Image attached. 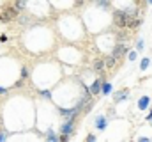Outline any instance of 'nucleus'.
Returning a JSON list of instances; mask_svg holds the SVG:
<instances>
[{"label":"nucleus","instance_id":"obj_22","mask_svg":"<svg viewBox=\"0 0 152 142\" xmlns=\"http://www.w3.org/2000/svg\"><path fill=\"white\" fill-rule=\"evenodd\" d=\"M5 41H7V36L2 34V36H0V43H5Z\"/></svg>","mask_w":152,"mask_h":142},{"label":"nucleus","instance_id":"obj_16","mask_svg":"<svg viewBox=\"0 0 152 142\" xmlns=\"http://www.w3.org/2000/svg\"><path fill=\"white\" fill-rule=\"evenodd\" d=\"M46 142H60V141H58V135L53 133V135H48L46 137Z\"/></svg>","mask_w":152,"mask_h":142},{"label":"nucleus","instance_id":"obj_19","mask_svg":"<svg viewBox=\"0 0 152 142\" xmlns=\"http://www.w3.org/2000/svg\"><path fill=\"white\" fill-rule=\"evenodd\" d=\"M28 68H21V78H25V76H28Z\"/></svg>","mask_w":152,"mask_h":142},{"label":"nucleus","instance_id":"obj_1","mask_svg":"<svg viewBox=\"0 0 152 142\" xmlns=\"http://www.w3.org/2000/svg\"><path fill=\"white\" fill-rule=\"evenodd\" d=\"M113 23L118 29H126L129 23V14L126 11H115L113 13Z\"/></svg>","mask_w":152,"mask_h":142},{"label":"nucleus","instance_id":"obj_12","mask_svg":"<svg viewBox=\"0 0 152 142\" xmlns=\"http://www.w3.org/2000/svg\"><path fill=\"white\" fill-rule=\"evenodd\" d=\"M149 66H151V59H149V57H143V59H142V62H140V70L145 71Z\"/></svg>","mask_w":152,"mask_h":142},{"label":"nucleus","instance_id":"obj_10","mask_svg":"<svg viewBox=\"0 0 152 142\" xmlns=\"http://www.w3.org/2000/svg\"><path fill=\"white\" fill-rule=\"evenodd\" d=\"M149 105H151V98H149V96H142V98L138 100V108H140V110H147Z\"/></svg>","mask_w":152,"mask_h":142},{"label":"nucleus","instance_id":"obj_20","mask_svg":"<svg viewBox=\"0 0 152 142\" xmlns=\"http://www.w3.org/2000/svg\"><path fill=\"white\" fill-rule=\"evenodd\" d=\"M58 141L60 142H69V135H58Z\"/></svg>","mask_w":152,"mask_h":142},{"label":"nucleus","instance_id":"obj_11","mask_svg":"<svg viewBox=\"0 0 152 142\" xmlns=\"http://www.w3.org/2000/svg\"><path fill=\"white\" fill-rule=\"evenodd\" d=\"M112 91H113L112 84H110V82H104V84H103V89H101V94L108 96V94H112Z\"/></svg>","mask_w":152,"mask_h":142},{"label":"nucleus","instance_id":"obj_8","mask_svg":"<svg viewBox=\"0 0 152 142\" xmlns=\"http://www.w3.org/2000/svg\"><path fill=\"white\" fill-rule=\"evenodd\" d=\"M103 70H104V59H94V62H92V71L103 73Z\"/></svg>","mask_w":152,"mask_h":142},{"label":"nucleus","instance_id":"obj_7","mask_svg":"<svg viewBox=\"0 0 152 142\" xmlns=\"http://www.w3.org/2000/svg\"><path fill=\"white\" fill-rule=\"evenodd\" d=\"M127 96H129V91H127V89H120L118 92H115V98H113V101H115V103H120V101H124V100H127Z\"/></svg>","mask_w":152,"mask_h":142},{"label":"nucleus","instance_id":"obj_5","mask_svg":"<svg viewBox=\"0 0 152 142\" xmlns=\"http://www.w3.org/2000/svg\"><path fill=\"white\" fill-rule=\"evenodd\" d=\"M124 53H127V48H126V44L124 43H118V44H115L113 50H112V57H115V59H120Z\"/></svg>","mask_w":152,"mask_h":142},{"label":"nucleus","instance_id":"obj_18","mask_svg":"<svg viewBox=\"0 0 152 142\" xmlns=\"http://www.w3.org/2000/svg\"><path fill=\"white\" fill-rule=\"evenodd\" d=\"M136 50H143V39H138L136 41Z\"/></svg>","mask_w":152,"mask_h":142},{"label":"nucleus","instance_id":"obj_13","mask_svg":"<svg viewBox=\"0 0 152 142\" xmlns=\"http://www.w3.org/2000/svg\"><path fill=\"white\" fill-rule=\"evenodd\" d=\"M14 7H16V11H18V13H21V11L27 7V2H14Z\"/></svg>","mask_w":152,"mask_h":142},{"label":"nucleus","instance_id":"obj_17","mask_svg":"<svg viewBox=\"0 0 152 142\" xmlns=\"http://www.w3.org/2000/svg\"><path fill=\"white\" fill-rule=\"evenodd\" d=\"M85 142H97V139H96V135H94V133H88Z\"/></svg>","mask_w":152,"mask_h":142},{"label":"nucleus","instance_id":"obj_23","mask_svg":"<svg viewBox=\"0 0 152 142\" xmlns=\"http://www.w3.org/2000/svg\"><path fill=\"white\" fill-rule=\"evenodd\" d=\"M5 92H7V87H2L0 85V94H5Z\"/></svg>","mask_w":152,"mask_h":142},{"label":"nucleus","instance_id":"obj_9","mask_svg":"<svg viewBox=\"0 0 152 142\" xmlns=\"http://www.w3.org/2000/svg\"><path fill=\"white\" fill-rule=\"evenodd\" d=\"M115 66H117V59L112 57V55H106V59H104V68H106V70H113Z\"/></svg>","mask_w":152,"mask_h":142},{"label":"nucleus","instance_id":"obj_15","mask_svg":"<svg viewBox=\"0 0 152 142\" xmlns=\"http://www.w3.org/2000/svg\"><path fill=\"white\" fill-rule=\"evenodd\" d=\"M39 96L42 100H50L51 98V91H39Z\"/></svg>","mask_w":152,"mask_h":142},{"label":"nucleus","instance_id":"obj_3","mask_svg":"<svg viewBox=\"0 0 152 142\" xmlns=\"http://www.w3.org/2000/svg\"><path fill=\"white\" fill-rule=\"evenodd\" d=\"M76 130V119H69V121H64L62 124H60V128H58V132H60V135H73Z\"/></svg>","mask_w":152,"mask_h":142},{"label":"nucleus","instance_id":"obj_4","mask_svg":"<svg viewBox=\"0 0 152 142\" xmlns=\"http://www.w3.org/2000/svg\"><path fill=\"white\" fill-rule=\"evenodd\" d=\"M103 84H104V80H103V76H97L94 82H92V85L88 87L90 89V94L92 96H97V94H101V89H103Z\"/></svg>","mask_w":152,"mask_h":142},{"label":"nucleus","instance_id":"obj_14","mask_svg":"<svg viewBox=\"0 0 152 142\" xmlns=\"http://www.w3.org/2000/svg\"><path fill=\"white\" fill-rule=\"evenodd\" d=\"M127 59H129L131 62H133V61H136V59H138V52H136V50H133V52H127Z\"/></svg>","mask_w":152,"mask_h":142},{"label":"nucleus","instance_id":"obj_2","mask_svg":"<svg viewBox=\"0 0 152 142\" xmlns=\"http://www.w3.org/2000/svg\"><path fill=\"white\" fill-rule=\"evenodd\" d=\"M0 13H2V14H0V20H4V21H11V20H14V18L18 16V11H16L14 4H7Z\"/></svg>","mask_w":152,"mask_h":142},{"label":"nucleus","instance_id":"obj_21","mask_svg":"<svg viewBox=\"0 0 152 142\" xmlns=\"http://www.w3.org/2000/svg\"><path fill=\"white\" fill-rule=\"evenodd\" d=\"M138 142H151V139H149V137H140Z\"/></svg>","mask_w":152,"mask_h":142},{"label":"nucleus","instance_id":"obj_6","mask_svg":"<svg viewBox=\"0 0 152 142\" xmlns=\"http://www.w3.org/2000/svg\"><path fill=\"white\" fill-rule=\"evenodd\" d=\"M94 126H96V130H97V132L106 130V126H108V119H106V115H97V117H96V121H94Z\"/></svg>","mask_w":152,"mask_h":142}]
</instances>
